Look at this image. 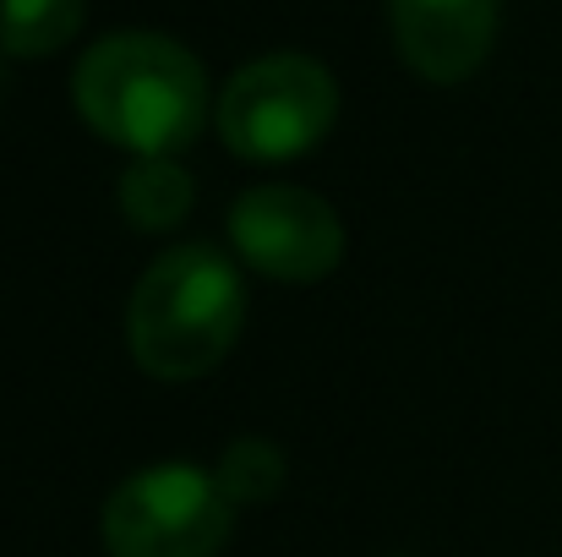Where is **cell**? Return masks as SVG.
I'll return each mask as SVG.
<instances>
[{
    "label": "cell",
    "mask_w": 562,
    "mask_h": 557,
    "mask_svg": "<svg viewBox=\"0 0 562 557\" xmlns=\"http://www.w3.org/2000/svg\"><path fill=\"white\" fill-rule=\"evenodd\" d=\"M503 0H387L393 49L426 82H464L497 44Z\"/></svg>",
    "instance_id": "cell-6"
},
{
    "label": "cell",
    "mask_w": 562,
    "mask_h": 557,
    "mask_svg": "<svg viewBox=\"0 0 562 557\" xmlns=\"http://www.w3.org/2000/svg\"><path fill=\"white\" fill-rule=\"evenodd\" d=\"M284 470L290 465H284V448L273 437H235L218 454V465H213V476L229 492V503H268V498H279Z\"/></svg>",
    "instance_id": "cell-9"
},
{
    "label": "cell",
    "mask_w": 562,
    "mask_h": 557,
    "mask_svg": "<svg viewBox=\"0 0 562 557\" xmlns=\"http://www.w3.org/2000/svg\"><path fill=\"white\" fill-rule=\"evenodd\" d=\"M88 0H0V55L38 60L77 38Z\"/></svg>",
    "instance_id": "cell-8"
},
{
    "label": "cell",
    "mask_w": 562,
    "mask_h": 557,
    "mask_svg": "<svg viewBox=\"0 0 562 557\" xmlns=\"http://www.w3.org/2000/svg\"><path fill=\"white\" fill-rule=\"evenodd\" d=\"M229 246L279 285H317L345 263V219L306 186H251L229 208Z\"/></svg>",
    "instance_id": "cell-5"
},
{
    "label": "cell",
    "mask_w": 562,
    "mask_h": 557,
    "mask_svg": "<svg viewBox=\"0 0 562 557\" xmlns=\"http://www.w3.org/2000/svg\"><path fill=\"white\" fill-rule=\"evenodd\" d=\"M235 531V503L213 470L165 459L132 470L99 520L110 557H218Z\"/></svg>",
    "instance_id": "cell-4"
},
{
    "label": "cell",
    "mask_w": 562,
    "mask_h": 557,
    "mask_svg": "<svg viewBox=\"0 0 562 557\" xmlns=\"http://www.w3.org/2000/svg\"><path fill=\"white\" fill-rule=\"evenodd\" d=\"M77 115L132 159H176L207 121V71L170 33H104L71 71Z\"/></svg>",
    "instance_id": "cell-1"
},
{
    "label": "cell",
    "mask_w": 562,
    "mask_h": 557,
    "mask_svg": "<svg viewBox=\"0 0 562 557\" xmlns=\"http://www.w3.org/2000/svg\"><path fill=\"white\" fill-rule=\"evenodd\" d=\"M334 121H339V82L323 60L301 49H273L246 60L213 104L218 143L246 165L301 159L334 132Z\"/></svg>",
    "instance_id": "cell-3"
},
{
    "label": "cell",
    "mask_w": 562,
    "mask_h": 557,
    "mask_svg": "<svg viewBox=\"0 0 562 557\" xmlns=\"http://www.w3.org/2000/svg\"><path fill=\"white\" fill-rule=\"evenodd\" d=\"M240 318H246L240 268L218 246L187 241V246L159 252L132 285L126 345L148 377L191 382V377H207L235 350Z\"/></svg>",
    "instance_id": "cell-2"
},
{
    "label": "cell",
    "mask_w": 562,
    "mask_h": 557,
    "mask_svg": "<svg viewBox=\"0 0 562 557\" xmlns=\"http://www.w3.org/2000/svg\"><path fill=\"white\" fill-rule=\"evenodd\" d=\"M191 202H196V186L181 159H132V170L121 176V213L143 235L176 230L191 213Z\"/></svg>",
    "instance_id": "cell-7"
}]
</instances>
